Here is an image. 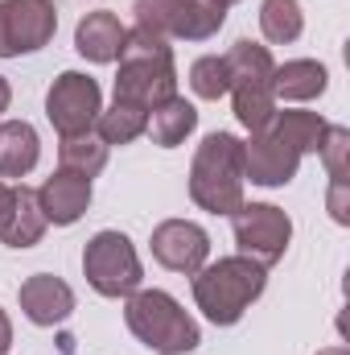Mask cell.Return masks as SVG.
<instances>
[{
    "instance_id": "6da1fadb",
    "label": "cell",
    "mask_w": 350,
    "mask_h": 355,
    "mask_svg": "<svg viewBox=\"0 0 350 355\" xmlns=\"http://www.w3.org/2000/svg\"><path fill=\"white\" fill-rule=\"evenodd\" d=\"M177 95V71H174V50L169 37H157L149 29H128L124 54H120V75H116V99L140 103L153 112L157 103Z\"/></svg>"
},
{
    "instance_id": "7a4b0ae2",
    "label": "cell",
    "mask_w": 350,
    "mask_h": 355,
    "mask_svg": "<svg viewBox=\"0 0 350 355\" xmlns=\"http://www.w3.org/2000/svg\"><path fill=\"white\" fill-rule=\"evenodd\" d=\"M268 285V268L252 257H223L194 272V302L214 327H235Z\"/></svg>"
},
{
    "instance_id": "3957f363",
    "label": "cell",
    "mask_w": 350,
    "mask_h": 355,
    "mask_svg": "<svg viewBox=\"0 0 350 355\" xmlns=\"http://www.w3.org/2000/svg\"><path fill=\"white\" fill-rule=\"evenodd\" d=\"M243 141L210 132L190 166V198L210 215H235L243 207Z\"/></svg>"
},
{
    "instance_id": "277c9868",
    "label": "cell",
    "mask_w": 350,
    "mask_h": 355,
    "mask_svg": "<svg viewBox=\"0 0 350 355\" xmlns=\"http://www.w3.org/2000/svg\"><path fill=\"white\" fill-rule=\"evenodd\" d=\"M124 322L149 352L157 355H185L202 343L198 322L177 306V297L165 293V289H136V293H128Z\"/></svg>"
},
{
    "instance_id": "5b68a950",
    "label": "cell",
    "mask_w": 350,
    "mask_h": 355,
    "mask_svg": "<svg viewBox=\"0 0 350 355\" xmlns=\"http://www.w3.org/2000/svg\"><path fill=\"white\" fill-rule=\"evenodd\" d=\"M227 75H231V95H235V116L248 132H264L276 120V95H272V75L276 62L268 46H256L252 37H239L227 54Z\"/></svg>"
},
{
    "instance_id": "8992f818",
    "label": "cell",
    "mask_w": 350,
    "mask_h": 355,
    "mask_svg": "<svg viewBox=\"0 0 350 355\" xmlns=\"http://www.w3.org/2000/svg\"><path fill=\"white\" fill-rule=\"evenodd\" d=\"M83 272H87L91 289L103 293V297H128L140 289V257L132 248V240L124 232H99L87 240V252H83Z\"/></svg>"
},
{
    "instance_id": "52a82bcc",
    "label": "cell",
    "mask_w": 350,
    "mask_h": 355,
    "mask_svg": "<svg viewBox=\"0 0 350 355\" xmlns=\"http://www.w3.org/2000/svg\"><path fill=\"white\" fill-rule=\"evenodd\" d=\"M231 232L239 244V257H252L256 265H276L293 240V219L272 202H243L231 215Z\"/></svg>"
},
{
    "instance_id": "ba28073f",
    "label": "cell",
    "mask_w": 350,
    "mask_h": 355,
    "mask_svg": "<svg viewBox=\"0 0 350 355\" xmlns=\"http://www.w3.org/2000/svg\"><path fill=\"white\" fill-rule=\"evenodd\" d=\"M54 0H0V58H21L54 42Z\"/></svg>"
},
{
    "instance_id": "9c48e42d",
    "label": "cell",
    "mask_w": 350,
    "mask_h": 355,
    "mask_svg": "<svg viewBox=\"0 0 350 355\" xmlns=\"http://www.w3.org/2000/svg\"><path fill=\"white\" fill-rule=\"evenodd\" d=\"M99 112H103V91H99V83L91 75H79V71L58 75L50 95H46V116H50L58 137L91 132Z\"/></svg>"
},
{
    "instance_id": "30bf717a",
    "label": "cell",
    "mask_w": 350,
    "mask_h": 355,
    "mask_svg": "<svg viewBox=\"0 0 350 355\" xmlns=\"http://www.w3.org/2000/svg\"><path fill=\"white\" fill-rule=\"evenodd\" d=\"M153 257L174 272H198L210 257V236L190 219H165L153 227Z\"/></svg>"
},
{
    "instance_id": "8fae6325",
    "label": "cell",
    "mask_w": 350,
    "mask_h": 355,
    "mask_svg": "<svg viewBox=\"0 0 350 355\" xmlns=\"http://www.w3.org/2000/svg\"><path fill=\"white\" fill-rule=\"evenodd\" d=\"M301 153L293 145H284L272 128L252 132V141L243 145V178H252L256 186H288L297 178Z\"/></svg>"
},
{
    "instance_id": "7c38bea8",
    "label": "cell",
    "mask_w": 350,
    "mask_h": 355,
    "mask_svg": "<svg viewBox=\"0 0 350 355\" xmlns=\"http://www.w3.org/2000/svg\"><path fill=\"white\" fill-rule=\"evenodd\" d=\"M37 207H42L46 223H58V227L79 223L91 207V178L71 174V170L50 174L42 182V190H37Z\"/></svg>"
},
{
    "instance_id": "4fadbf2b",
    "label": "cell",
    "mask_w": 350,
    "mask_h": 355,
    "mask_svg": "<svg viewBox=\"0 0 350 355\" xmlns=\"http://www.w3.org/2000/svg\"><path fill=\"white\" fill-rule=\"evenodd\" d=\"M21 310L33 327H58L71 318L75 310V289L62 281V277H50V272H37L21 285Z\"/></svg>"
},
{
    "instance_id": "5bb4252c",
    "label": "cell",
    "mask_w": 350,
    "mask_h": 355,
    "mask_svg": "<svg viewBox=\"0 0 350 355\" xmlns=\"http://www.w3.org/2000/svg\"><path fill=\"white\" fill-rule=\"evenodd\" d=\"M124 37L128 29L120 25V17L111 8H99V12H87L75 29V50L87 58V62H120L124 54Z\"/></svg>"
},
{
    "instance_id": "9a60e30c",
    "label": "cell",
    "mask_w": 350,
    "mask_h": 355,
    "mask_svg": "<svg viewBox=\"0 0 350 355\" xmlns=\"http://www.w3.org/2000/svg\"><path fill=\"white\" fill-rule=\"evenodd\" d=\"M227 0H169V37L206 42L227 21Z\"/></svg>"
},
{
    "instance_id": "2e32d148",
    "label": "cell",
    "mask_w": 350,
    "mask_h": 355,
    "mask_svg": "<svg viewBox=\"0 0 350 355\" xmlns=\"http://www.w3.org/2000/svg\"><path fill=\"white\" fill-rule=\"evenodd\" d=\"M42 157L37 128L25 120H4L0 124V178H25Z\"/></svg>"
},
{
    "instance_id": "e0dca14e",
    "label": "cell",
    "mask_w": 350,
    "mask_h": 355,
    "mask_svg": "<svg viewBox=\"0 0 350 355\" xmlns=\"http://www.w3.org/2000/svg\"><path fill=\"white\" fill-rule=\"evenodd\" d=\"M330 83V71L313 58H293L284 67H276L272 75V95L280 99H293V103H305V99H317Z\"/></svg>"
},
{
    "instance_id": "ac0fdd59",
    "label": "cell",
    "mask_w": 350,
    "mask_h": 355,
    "mask_svg": "<svg viewBox=\"0 0 350 355\" xmlns=\"http://www.w3.org/2000/svg\"><path fill=\"white\" fill-rule=\"evenodd\" d=\"M194 128H198L194 103H185L181 95H174V99H165V103H157V107L149 112V128H145V132L153 137V145L174 149V145H181Z\"/></svg>"
},
{
    "instance_id": "d6986e66",
    "label": "cell",
    "mask_w": 350,
    "mask_h": 355,
    "mask_svg": "<svg viewBox=\"0 0 350 355\" xmlns=\"http://www.w3.org/2000/svg\"><path fill=\"white\" fill-rule=\"evenodd\" d=\"M145 128H149V112L140 103H124V99H116L95 120V137L103 145H132L136 137H145Z\"/></svg>"
},
{
    "instance_id": "ffe728a7",
    "label": "cell",
    "mask_w": 350,
    "mask_h": 355,
    "mask_svg": "<svg viewBox=\"0 0 350 355\" xmlns=\"http://www.w3.org/2000/svg\"><path fill=\"white\" fill-rule=\"evenodd\" d=\"M326 128H330V124H326L317 112H276V120H272V132H276L284 145H293L301 157L322 149Z\"/></svg>"
},
{
    "instance_id": "44dd1931",
    "label": "cell",
    "mask_w": 350,
    "mask_h": 355,
    "mask_svg": "<svg viewBox=\"0 0 350 355\" xmlns=\"http://www.w3.org/2000/svg\"><path fill=\"white\" fill-rule=\"evenodd\" d=\"M42 236H46V215L37 207V190L17 186V211H12V223L4 232V244L8 248H33Z\"/></svg>"
},
{
    "instance_id": "7402d4cb",
    "label": "cell",
    "mask_w": 350,
    "mask_h": 355,
    "mask_svg": "<svg viewBox=\"0 0 350 355\" xmlns=\"http://www.w3.org/2000/svg\"><path fill=\"white\" fill-rule=\"evenodd\" d=\"M107 149H111V145H103V141L95 137V128H91V132H79V137H62L58 162H62V170H71V174L95 178L107 166Z\"/></svg>"
},
{
    "instance_id": "603a6c76",
    "label": "cell",
    "mask_w": 350,
    "mask_h": 355,
    "mask_svg": "<svg viewBox=\"0 0 350 355\" xmlns=\"http://www.w3.org/2000/svg\"><path fill=\"white\" fill-rule=\"evenodd\" d=\"M260 29L272 46H288L305 29V12L297 0H264L260 4Z\"/></svg>"
},
{
    "instance_id": "cb8c5ba5",
    "label": "cell",
    "mask_w": 350,
    "mask_h": 355,
    "mask_svg": "<svg viewBox=\"0 0 350 355\" xmlns=\"http://www.w3.org/2000/svg\"><path fill=\"white\" fill-rule=\"evenodd\" d=\"M190 87H194V95H198V99H219V95H227V91H231L227 62H223L219 54L198 58V62L190 67Z\"/></svg>"
},
{
    "instance_id": "d4e9b609",
    "label": "cell",
    "mask_w": 350,
    "mask_h": 355,
    "mask_svg": "<svg viewBox=\"0 0 350 355\" xmlns=\"http://www.w3.org/2000/svg\"><path fill=\"white\" fill-rule=\"evenodd\" d=\"M326 157V170H330V182H347V153H350V128L342 124H330L326 128V141L317 149Z\"/></svg>"
},
{
    "instance_id": "484cf974",
    "label": "cell",
    "mask_w": 350,
    "mask_h": 355,
    "mask_svg": "<svg viewBox=\"0 0 350 355\" xmlns=\"http://www.w3.org/2000/svg\"><path fill=\"white\" fill-rule=\"evenodd\" d=\"M132 12H136V29L169 37V0H136Z\"/></svg>"
},
{
    "instance_id": "4316f807",
    "label": "cell",
    "mask_w": 350,
    "mask_h": 355,
    "mask_svg": "<svg viewBox=\"0 0 350 355\" xmlns=\"http://www.w3.org/2000/svg\"><path fill=\"white\" fill-rule=\"evenodd\" d=\"M330 215L338 223H350V194H347V182H330Z\"/></svg>"
},
{
    "instance_id": "83f0119b",
    "label": "cell",
    "mask_w": 350,
    "mask_h": 355,
    "mask_svg": "<svg viewBox=\"0 0 350 355\" xmlns=\"http://www.w3.org/2000/svg\"><path fill=\"white\" fill-rule=\"evenodd\" d=\"M12 211H17V186H4L0 182V240H4V232L12 223Z\"/></svg>"
},
{
    "instance_id": "f1b7e54d",
    "label": "cell",
    "mask_w": 350,
    "mask_h": 355,
    "mask_svg": "<svg viewBox=\"0 0 350 355\" xmlns=\"http://www.w3.org/2000/svg\"><path fill=\"white\" fill-rule=\"evenodd\" d=\"M12 347V322H8V314L0 310V355Z\"/></svg>"
},
{
    "instance_id": "f546056e",
    "label": "cell",
    "mask_w": 350,
    "mask_h": 355,
    "mask_svg": "<svg viewBox=\"0 0 350 355\" xmlns=\"http://www.w3.org/2000/svg\"><path fill=\"white\" fill-rule=\"evenodd\" d=\"M8 99H12V91H8V79L0 75V112H8Z\"/></svg>"
},
{
    "instance_id": "4dcf8cb0",
    "label": "cell",
    "mask_w": 350,
    "mask_h": 355,
    "mask_svg": "<svg viewBox=\"0 0 350 355\" xmlns=\"http://www.w3.org/2000/svg\"><path fill=\"white\" fill-rule=\"evenodd\" d=\"M317 355H350L347 347H326V352H317Z\"/></svg>"
},
{
    "instance_id": "1f68e13d",
    "label": "cell",
    "mask_w": 350,
    "mask_h": 355,
    "mask_svg": "<svg viewBox=\"0 0 350 355\" xmlns=\"http://www.w3.org/2000/svg\"><path fill=\"white\" fill-rule=\"evenodd\" d=\"M227 4H235V0H227Z\"/></svg>"
}]
</instances>
